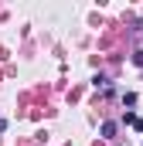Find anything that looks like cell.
Here are the masks:
<instances>
[{"label":"cell","instance_id":"cell-1","mask_svg":"<svg viewBox=\"0 0 143 146\" xmlns=\"http://www.w3.org/2000/svg\"><path fill=\"white\" fill-rule=\"evenodd\" d=\"M116 136V122H102V139H112Z\"/></svg>","mask_w":143,"mask_h":146},{"label":"cell","instance_id":"cell-2","mask_svg":"<svg viewBox=\"0 0 143 146\" xmlns=\"http://www.w3.org/2000/svg\"><path fill=\"white\" fill-rule=\"evenodd\" d=\"M92 85H96V88H106L109 78H106V75H96V78H92Z\"/></svg>","mask_w":143,"mask_h":146},{"label":"cell","instance_id":"cell-3","mask_svg":"<svg viewBox=\"0 0 143 146\" xmlns=\"http://www.w3.org/2000/svg\"><path fill=\"white\" fill-rule=\"evenodd\" d=\"M133 65H136V68H143V51H136V54H133Z\"/></svg>","mask_w":143,"mask_h":146},{"label":"cell","instance_id":"cell-4","mask_svg":"<svg viewBox=\"0 0 143 146\" xmlns=\"http://www.w3.org/2000/svg\"><path fill=\"white\" fill-rule=\"evenodd\" d=\"M3 129H7V122H3V119H0V133H3Z\"/></svg>","mask_w":143,"mask_h":146}]
</instances>
